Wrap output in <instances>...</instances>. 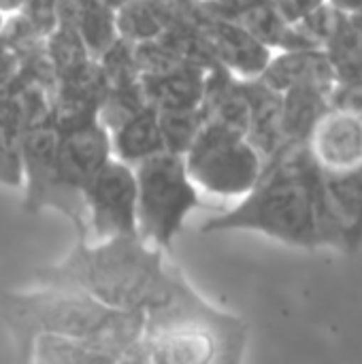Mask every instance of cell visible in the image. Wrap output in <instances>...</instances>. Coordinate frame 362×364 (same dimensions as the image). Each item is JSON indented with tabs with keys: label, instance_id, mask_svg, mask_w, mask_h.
<instances>
[{
	"label": "cell",
	"instance_id": "cell-1",
	"mask_svg": "<svg viewBox=\"0 0 362 364\" xmlns=\"http://www.w3.org/2000/svg\"><path fill=\"white\" fill-rule=\"evenodd\" d=\"M322 173L307 143H288L265 162L254 188L241 200L213 218L201 232L252 230L297 247H322Z\"/></svg>",
	"mask_w": 362,
	"mask_h": 364
},
{
	"label": "cell",
	"instance_id": "cell-2",
	"mask_svg": "<svg viewBox=\"0 0 362 364\" xmlns=\"http://www.w3.org/2000/svg\"><path fill=\"white\" fill-rule=\"evenodd\" d=\"M75 237L62 260L36 271V282L77 288L111 309L143 316L171 271L166 252L143 241L139 232L96 241L87 232Z\"/></svg>",
	"mask_w": 362,
	"mask_h": 364
},
{
	"label": "cell",
	"instance_id": "cell-3",
	"mask_svg": "<svg viewBox=\"0 0 362 364\" xmlns=\"http://www.w3.org/2000/svg\"><path fill=\"white\" fill-rule=\"evenodd\" d=\"M0 316L19 360H23L30 343L38 335L111 337L132 343L143 328L141 314L117 311L77 288L51 284L4 292L0 299Z\"/></svg>",
	"mask_w": 362,
	"mask_h": 364
},
{
	"label": "cell",
	"instance_id": "cell-4",
	"mask_svg": "<svg viewBox=\"0 0 362 364\" xmlns=\"http://www.w3.org/2000/svg\"><path fill=\"white\" fill-rule=\"evenodd\" d=\"M137 177V232L149 245L169 252L183 230L188 215L203 205L183 154L158 151L134 164Z\"/></svg>",
	"mask_w": 362,
	"mask_h": 364
},
{
	"label": "cell",
	"instance_id": "cell-5",
	"mask_svg": "<svg viewBox=\"0 0 362 364\" xmlns=\"http://www.w3.org/2000/svg\"><path fill=\"white\" fill-rule=\"evenodd\" d=\"M247 326L241 318L222 324L141 328L124 363L132 364H235L243 358Z\"/></svg>",
	"mask_w": 362,
	"mask_h": 364
},
{
	"label": "cell",
	"instance_id": "cell-6",
	"mask_svg": "<svg viewBox=\"0 0 362 364\" xmlns=\"http://www.w3.org/2000/svg\"><path fill=\"white\" fill-rule=\"evenodd\" d=\"M183 160L201 192L224 198L245 196L265 166V160L245 134L207 122H203L183 151Z\"/></svg>",
	"mask_w": 362,
	"mask_h": 364
},
{
	"label": "cell",
	"instance_id": "cell-7",
	"mask_svg": "<svg viewBox=\"0 0 362 364\" xmlns=\"http://www.w3.org/2000/svg\"><path fill=\"white\" fill-rule=\"evenodd\" d=\"M83 215L96 239L137 232V177L134 166L111 156L81 192Z\"/></svg>",
	"mask_w": 362,
	"mask_h": 364
},
{
	"label": "cell",
	"instance_id": "cell-8",
	"mask_svg": "<svg viewBox=\"0 0 362 364\" xmlns=\"http://www.w3.org/2000/svg\"><path fill=\"white\" fill-rule=\"evenodd\" d=\"M60 128V126H58ZM111 139L100 117L60 128L58 147V179L62 194L70 207V224L75 235L87 232L81 192L96 171L111 158Z\"/></svg>",
	"mask_w": 362,
	"mask_h": 364
},
{
	"label": "cell",
	"instance_id": "cell-9",
	"mask_svg": "<svg viewBox=\"0 0 362 364\" xmlns=\"http://www.w3.org/2000/svg\"><path fill=\"white\" fill-rule=\"evenodd\" d=\"M58 147L60 128L51 117V111L26 122L21 134V183L26 186L23 207L28 213L55 209L70 220V207L58 179Z\"/></svg>",
	"mask_w": 362,
	"mask_h": 364
},
{
	"label": "cell",
	"instance_id": "cell-10",
	"mask_svg": "<svg viewBox=\"0 0 362 364\" xmlns=\"http://www.w3.org/2000/svg\"><path fill=\"white\" fill-rule=\"evenodd\" d=\"M190 19L209 58L237 77H258L273 55V49L260 43L241 23L205 2L192 0Z\"/></svg>",
	"mask_w": 362,
	"mask_h": 364
},
{
	"label": "cell",
	"instance_id": "cell-11",
	"mask_svg": "<svg viewBox=\"0 0 362 364\" xmlns=\"http://www.w3.org/2000/svg\"><path fill=\"white\" fill-rule=\"evenodd\" d=\"M320 230L322 245L344 252H356L362 245V166L348 173H322Z\"/></svg>",
	"mask_w": 362,
	"mask_h": 364
},
{
	"label": "cell",
	"instance_id": "cell-12",
	"mask_svg": "<svg viewBox=\"0 0 362 364\" xmlns=\"http://www.w3.org/2000/svg\"><path fill=\"white\" fill-rule=\"evenodd\" d=\"M307 149L322 173H348L362 166V109L333 102L307 139Z\"/></svg>",
	"mask_w": 362,
	"mask_h": 364
},
{
	"label": "cell",
	"instance_id": "cell-13",
	"mask_svg": "<svg viewBox=\"0 0 362 364\" xmlns=\"http://www.w3.org/2000/svg\"><path fill=\"white\" fill-rule=\"evenodd\" d=\"M260 81L277 92L292 87H322L335 90L337 75L322 47H297L273 51L265 70L258 75Z\"/></svg>",
	"mask_w": 362,
	"mask_h": 364
},
{
	"label": "cell",
	"instance_id": "cell-14",
	"mask_svg": "<svg viewBox=\"0 0 362 364\" xmlns=\"http://www.w3.org/2000/svg\"><path fill=\"white\" fill-rule=\"evenodd\" d=\"M132 343H124L111 337H58L38 335L23 363L38 364H115L124 363Z\"/></svg>",
	"mask_w": 362,
	"mask_h": 364
},
{
	"label": "cell",
	"instance_id": "cell-15",
	"mask_svg": "<svg viewBox=\"0 0 362 364\" xmlns=\"http://www.w3.org/2000/svg\"><path fill=\"white\" fill-rule=\"evenodd\" d=\"M250 117L245 128V139L254 145L265 162L275 158L286 145V128H284V105L282 92L273 90L258 77L243 79Z\"/></svg>",
	"mask_w": 362,
	"mask_h": 364
},
{
	"label": "cell",
	"instance_id": "cell-16",
	"mask_svg": "<svg viewBox=\"0 0 362 364\" xmlns=\"http://www.w3.org/2000/svg\"><path fill=\"white\" fill-rule=\"evenodd\" d=\"M109 139H111V154L132 166L158 151H164L158 109L154 105L145 107L137 115L111 128Z\"/></svg>",
	"mask_w": 362,
	"mask_h": 364
},
{
	"label": "cell",
	"instance_id": "cell-17",
	"mask_svg": "<svg viewBox=\"0 0 362 364\" xmlns=\"http://www.w3.org/2000/svg\"><path fill=\"white\" fill-rule=\"evenodd\" d=\"M60 19L70 23L94 58H98L115 38V6L100 0H60Z\"/></svg>",
	"mask_w": 362,
	"mask_h": 364
},
{
	"label": "cell",
	"instance_id": "cell-18",
	"mask_svg": "<svg viewBox=\"0 0 362 364\" xmlns=\"http://www.w3.org/2000/svg\"><path fill=\"white\" fill-rule=\"evenodd\" d=\"M333 94L335 90L322 87H292L282 92L288 143H307L316 124L333 107Z\"/></svg>",
	"mask_w": 362,
	"mask_h": 364
},
{
	"label": "cell",
	"instance_id": "cell-19",
	"mask_svg": "<svg viewBox=\"0 0 362 364\" xmlns=\"http://www.w3.org/2000/svg\"><path fill=\"white\" fill-rule=\"evenodd\" d=\"M26 126L23 107L15 92L0 87V183L21 186V134Z\"/></svg>",
	"mask_w": 362,
	"mask_h": 364
},
{
	"label": "cell",
	"instance_id": "cell-20",
	"mask_svg": "<svg viewBox=\"0 0 362 364\" xmlns=\"http://www.w3.org/2000/svg\"><path fill=\"white\" fill-rule=\"evenodd\" d=\"M324 51L337 75V85L362 83V30L354 13H346Z\"/></svg>",
	"mask_w": 362,
	"mask_h": 364
},
{
	"label": "cell",
	"instance_id": "cell-21",
	"mask_svg": "<svg viewBox=\"0 0 362 364\" xmlns=\"http://www.w3.org/2000/svg\"><path fill=\"white\" fill-rule=\"evenodd\" d=\"M158 117H160L164 149L175 151V154H183L203 126V115H201L198 107L196 109H179V111L158 109Z\"/></svg>",
	"mask_w": 362,
	"mask_h": 364
},
{
	"label": "cell",
	"instance_id": "cell-22",
	"mask_svg": "<svg viewBox=\"0 0 362 364\" xmlns=\"http://www.w3.org/2000/svg\"><path fill=\"white\" fill-rule=\"evenodd\" d=\"M269 2H273L290 21H297L305 13H309L312 9H316L318 4H322L324 0H269Z\"/></svg>",
	"mask_w": 362,
	"mask_h": 364
},
{
	"label": "cell",
	"instance_id": "cell-23",
	"mask_svg": "<svg viewBox=\"0 0 362 364\" xmlns=\"http://www.w3.org/2000/svg\"><path fill=\"white\" fill-rule=\"evenodd\" d=\"M333 102L341 105H356L362 109V83L354 85H337L333 94Z\"/></svg>",
	"mask_w": 362,
	"mask_h": 364
},
{
	"label": "cell",
	"instance_id": "cell-24",
	"mask_svg": "<svg viewBox=\"0 0 362 364\" xmlns=\"http://www.w3.org/2000/svg\"><path fill=\"white\" fill-rule=\"evenodd\" d=\"M333 6H337L344 13H358L362 11V0H329Z\"/></svg>",
	"mask_w": 362,
	"mask_h": 364
},
{
	"label": "cell",
	"instance_id": "cell-25",
	"mask_svg": "<svg viewBox=\"0 0 362 364\" xmlns=\"http://www.w3.org/2000/svg\"><path fill=\"white\" fill-rule=\"evenodd\" d=\"M23 2H26V0H0V11H2L4 15H11V13H15Z\"/></svg>",
	"mask_w": 362,
	"mask_h": 364
},
{
	"label": "cell",
	"instance_id": "cell-26",
	"mask_svg": "<svg viewBox=\"0 0 362 364\" xmlns=\"http://www.w3.org/2000/svg\"><path fill=\"white\" fill-rule=\"evenodd\" d=\"M4 19H6V15H4V13L0 11V30H2V26H4Z\"/></svg>",
	"mask_w": 362,
	"mask_h": 364
},
{
	"label": "cell",
	"instance_id": "cell-27",
	"mask_svg": "<svg viewBox=\"0 0 362 364\" xmlns=\"http://www.w3.org/2000/svg\"><path fill=\"white\" fill-rule=\"evenodd\" d=\"M356 15V19H358V23H361V30H362V11H358V13H354Z\"/></svg>",
	"mask_w": 362,
	"mask_h": 364
}]
</instances>
